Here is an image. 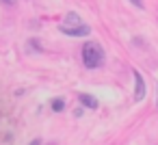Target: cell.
Returning a JSON list of instances; mask_svg holds the SVG:
<instances>
[{
  "instance_id": "7",
  "label": "cell",
  "mask_w": 158,
  "mask_h": 145,
  "mask_svg": "<svg viewBox=\"0 0 158 145\" xmlns=\"http://www.w3.org/2000/svg\"><path fill=\"white\" fill-rule=\"evenodd\" d=\"M0 2H2V5H7V7H13V5L18 2V0H0Z\"/></svg>"
},
{
  "instance_id": "2",
  "label": "cell",
  "mask_w": 158,
  "mask_h": 145,
  "mask_svg": "<svg viewBox=\"0 0 158 145\" xmlns=\"http://www.w3.org/2000/svg\"><path fill=\"white\" fill-rule=\"evenodd\" d=\"M59 31L63 35H69V37H87L91 33V28L87 24H80V26H74V28H67V26H59Z\"/></svg>"
},
{
  "instance_id": "6",
  "label": "cell",
  "mask_w": 158,
  "mask_h": 145,
  "mask_svg": "<svg viewBox=\"0 0 158 145\" xmlns=\"http://www.w3.org/2000/svg\"><path fill=\"white\" fill-rule=\"evenodd\" d=\"M63 108H65V100H63V97H56V100H52V110L61 113Z\"/></svg>"
},
{
  "instance_id": "3",
  "label": "cell",
  "mask_w": 158,
  "mask_h": 145,
  "mask_svg": "<svg viewBox=\"0 0 158 145\" xmlns=\"http://www.w3.org/2000/svg\"><path fill=\"white\" fill-rule=\"evenodd\" d=\"M132 76H134V100L141 102V100L145 97V80H143V76H141L136 69L132 72Z\"/></svg>"
},
{
  "instance_id": "1",
  "label": "cell",
  "mask_w": 158,
  "mask_h": 145,
  "mask_svg": "<svg viewBox=\"0 0 158 145\" xmlns=\"http://www.w3.org/2000/svg\"><path fill=\"white\" fill-rule=\"evenodd\" d=\"M104 48L98 41H87L82 46V63L87 69H98L104 65Z\"/></svg>"
},
{
  "instance_id": "4",
  "label": "cell",
  "mask_w": 158,
  "mask_h": 145,
  "mask_svg": "<svg viewBox=\"0 0 158 145\" xmlns=\"http://www.w3.org/2000/svg\"><path fill=\"white\" fill-rule=\"evenodd\" d=\"M78 100H80V104H82V106H87V108H91V110H95V108L100 106V102H98L93 95H89V93H80V95H78Z\"/></svg>"
},
{
  "instance_id": "8",
  "label": "cell",
  "mask_w": 158,
  "mask_h": 145,
  "mask_svg": "<svg viewBox=\"0 0 158 145\" xmlns=\"http://www.w3.org/2000/svg\"><path fill=\"white\" fill-rule=\"evenodd\" d=\"M130 2H132L134 7H139V9H143V0H130Z\"/></svg>"
},
{
  "instance_id": "10",
  "label": "cell",
  "mask_w": 158,
  "mask_h": 145,
  "mask_svg": "<svg viewBox=\"0 0 158 145\" xmlns=\"http://www.w3.org/2000/svg\"><path fill=\"white\" fill-rule=\"evenodd\" d=\"M156 106H158V102H156Z\"/></svg>"
},
{
  "instance_id": "5",
  "label": "cell",
  "mask_w": 158,
  "mask_h": 145,
  "mask_svg": "<svg viewBox=\"0 0 158 145\" xmlns=\"http://www.w3.org/2000/svg\"><path fill=\"white\" fill-rule=\"evenodd\" d=\"M80 24H85L82 20H80V15L78 13H67V18H65V24H61V26H67V28H74V26H80Z\"/></svg>"
},
{
  "instance_id": "9",
  "label": "cell",
  "mask_w": 158,
  "mask_h": 145,
  "mask_svg": "<svg viewBox=\"0 0 158 145\" xmlns=\"http://www.w3.org/2000/svg\"><path fill=\"white\" fill-rule=\"evenodd\" d=\"M28 145H41V141H39V139H35V141H31Z\"/></svg>"
}]
</instances>
